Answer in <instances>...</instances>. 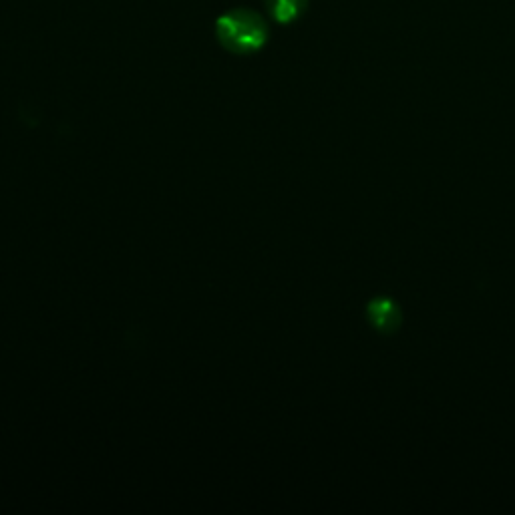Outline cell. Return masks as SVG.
<instances>
[{
  "label": "cell",
  "mask_w": 515,
  "mask_h": 515,
  "mask_svg": "<svg viewBox=\"0 0 515 515\" xmlns=\"http://www.w3.org/2000/svg\"><path fill=\"white\" fill-rule=\"evenodd\" d=\"M218 35L230 51L250 53L264 45L266 27L252 13H234L218 23Z\"/></svg>",
  "instance_id": "obj_1"
},
{
  "label": "cell",
  "mask_w": 515,
  "mask_h": 515,
  "mask_svg": "<svg viewBox=\"0 0 515 515\" xmlns=\"http://www.w3.org/2000/svg\"><path fill=\"white\" fill-rule=\"evenodd\" d=\"M365 316H367V322L369 326L385 336V338H391V336H397L403 328V308L397 304L395 298L387 296V294H379L375 298H371L365 306Z\"/></svg>",
  "instance_id": "obj_2"
},
{
  "label": "cell",
  "mask_w": 515,
  "mask_h": 515,
  "mask_svg": "<svg viewBox=\"0 0 515 515\" xmlns=\"http://www.w3.org/2000/svg\"><path fill=\"white\" fill-rule=\"evenodd\" d=\"M272 17L280 23H290L304 9L306 0H266Z\"/></svg>",
  "instance_id": "obj_3"
}]
</instances>
